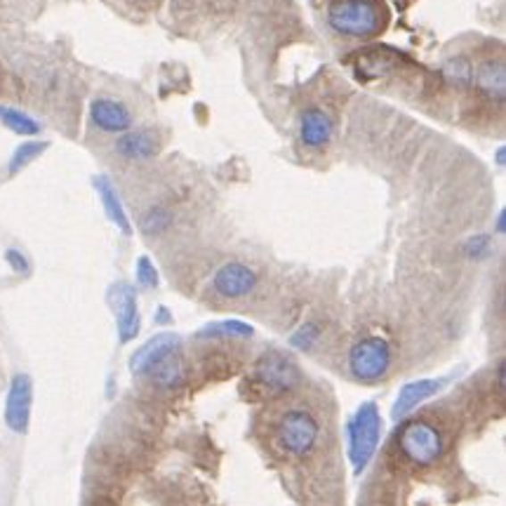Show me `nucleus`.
Returning a JSON list of instances; mask_svg holds the SVG:
<instances>
[{"label": "nucleus", "instance_id": "f257e3e1", "mask_svg": "<svg viewBox=\"0 0 506 506\" xmlns=\"http://www.w3.org/2000/svg\"><path fill=\"white\" fill-rule=\"evenodd\" d=\"M328 24L351 38H372L389 24L382 0H337L328 7Z\"/></svg>", "mask_w": 506, "mask_h": 506}, {"label": "nucleus", "instance_id": "f03ea898", "mask_svg": "<svg viewBox=\"0 0 506 506\" xmlns=\"http://www.w3.org/2000/svg\"><path fill=\"white\" fill-rule=\"evenodd\" d=\"M382 435V415L377 402L368 401L356 410V415L349 422V457L353 461L356 474H363V469L372 461Z\"/></svg>", "mask_w": 506, "mask_h": 506}, {"label": "nucleus", "instance_id": "7ed1b4c3", "mask_svg": "<svg viewBox=\"0 0 506 506\" xmlns=\"http://www.w3.org/2000/svg\"><path fill=\"white\" fill-rule=\"evenodd\" d=\"M398 445H401V452L417 467L434 464L443 452V438L438 428L422 419L402 427V431L398 434Z\"/></svg>", "mask_w": 506, "mask_h": 506}, {"label": "nucleus", "instance_id": "20e7f679", "mask_svg": "<svg viewBox=\"0 0 506 506\" xmlns=\"http://www.w3.org/2000/svg\"><path fill=\"white\" fill-rule=\"evenodd\" d=\"M391 349L382 337H365L349 353L351 375L361 382H377L389 372Z\"/></svg>", "mask_w": 506, "mask_h": 506}, {"label": "nucleus", "instance_id": "39448f33", "mask_svg": "<svg viewBox=\"0 0 506 506\" xmlns=\"http://www.w3.org/2000/svg\"><path fill=\"white\" fill-rule=\"evenodd\" d=\"M254 382L269 394H286L299 382V368L280 351H269L254 365Z\"/></svg>", "mask_w": 506, "mask_h": 506}, {"label": "nucleus", "instance_id": "423d86ee", "mask_svg": "<svg viewBox=\"0 0 506 506\" xmlns=\"http://www.w3.org/2000/svg\"><path fill=\"white\" fill-rule=\"evenodd\" d=\"M278 441L287 452L297 457L311 452L319 441V422L306 410H290L278 424Z\"/></svg>", "mask_w": 506, "mask_h": 506}, {"label": "nucleus", "instance_id": "0eeeda50", "mask_svg": "<svg viewBox=\"0 0 506 506\" xmlns=\"http://www.w3.org/2000/svg\"><path fill=\"white\" fill-rule=\"evenodd\" d=\"M31 402H33V382L31 377L20 372L12 377L10 391L5 401V424L14 434H27L31 422Z\"/></svg>", "mask_w": 506, "mask_h": 506}, {"label": "nucleus", "instance_id": "6e6552de", "mask_svg": "<svg viewBox=\"0 0 506 506\" xmlns=\"http://www.w3.org/2000/svg\"><path fill=\"white\" fill-rule=\"evenodd\" d=\"M109 304L116 313L118 337L123 344H128L139 335V309H137L135 290L128 283H113L109 287Z\"/></svg>", "mask_w": 506, "mask_h": 506}, {"label": "nucleus", "instance_id": "1a4fd4ad", "mask_svg": "<svg viewBox=\"0 0 506 506\" xmlns=\"http://www.w3.org/2000/svg\"><path fill=\"white\" fill-rule=\"evenodd\" d=\"M212 286L214 290H217V294H221V297H245V294L253 293L254 286H257V273L250 267H245V264L231 261V264H224L220 271L214 273Z\"/></svg>", "mask_w": 506, "mask_h": 506}, {"label": "nucleus", "instance_id": "9d476101", "mask_svg": "<svg viewBox=\"0 0 506 506\" xmlns=\"http://www.w3.org/2000/svg\"><path fill=\"white\" fill-rule=\"evenodd\" d=\"M177 349H179V337L177 335H172V332L156 335V337H151L146 344H142L132 353L130 370L135 375H149L153 365L161 363L162 358L177 353Z\"/></svg>", "mask_w": 506, "mask_h": 506}, {"label": "nucleus", "instance_id": "9b49d317", "mask_svg": "<svg viewBox=\"0 0 506 506\" xmlns=\"http://www.w3.org/2000/svg\"><path fill=\"white\" fill-rule=\"evenodd\" d=\"M90 118L99 130L113 132V135L128 132L132 125V113L128 111V106L116 102V99H106V97H99L92 102Z\"/></svg>", "mask_w": 506, "mask_h": 506}, {"label": "nucleus", "instance_id": "f8f14e48", "mask_svg": "<svg viewBox=\"0 0 506 506\" xmlns=\"http://www.w3.org/2000/svg\"><path fill=\"white\" fill-rule=\"evenodd\" d=\"M441 386L443 382H435V379H417V382L405 384V386L398 391V398L396 402H394V410H391L394 419H401V417H405L408 412H412L419 402H424L427 398L438 394Z\"/></svg>", "mask_w": 506, "mask_h": 506}, {"label": "nucleus", "instance_id": "ddd939ff", "mask_svg": "<svg viewBox=\"0 0 506 506\" xmlns=\"http://www.w3.org/2000/svg\"><path fill=\"white\" fill-rule=\"evenodd\" d=\"M299 137L306 146H323L332 137V118L323 109H309L299 120Z\"/></svg>", "mask_w": 506, "mask_h": 506}, {"label": "nucleus", "instance_id": "4468645a", "mask_svg": "<svg viewBox=\"0 0 506 506\" xmlns=\"http://www.w3.org/2000/svg\"><path fill=\"white\" fill-rule=\"evenodd\" d=\"M118 153L130 161H146L158 153V137L151 130H137L128 132L118 139L116 144Z\"/></svg>", "mask_w": 506, "mask_h": 506}, {"label": "nucleus", "instance_id": "2eb2a0df", "mask_svg": "<svg viewBox=\"0 0 506 506\" xmlns=\"http://www.w3.org/2000/svg\"><path fill=\"white\" fill-rule=\"evenodd\" d=\"M95 188H97L99 201H102V205H104L106 217H109V220L113 221V224H116V227L120 228L125 236H130L132 224H130V220H128V214H125L123 203H120V198H118L113 184H111L106 177H97V179H95Z\"/></svg>", "mask_w": 506, "mask_h": 506}, {"label": "nucleus", "instance_id": "dca6fc26", "mask_svg": "<svg viewBox=\"0 0 506 506\" xmlns=\"http://www.w3.org/2000/svg\"><path fill=\"white\" fill-rule=\"evenodd\" d=\"M476 85L480 90L485 92L487 97L493 99H504L506 90V71L502 62H494V59H487L483 64L476 69Z\"/></svg>", "mask_w": 506, "mask_h": 506}, {"label": "nucleus", "instance_id": "f3484780", "mask_svg": "<svg viewBox=\"0 0 506 506\" xmlns=\"http://www.w3.org/2000/svg\"><path fill=\"white\" fill-rule=\"evenodd\" d=\"M0 120H3V125H5V128H10L14 135L36 137L40 132V125L36 123L31 116H27L24 111L0 109Z\"/></svg>", "mask_w": 506, "mask_h": 506}, {"label": "nucleus", "instance_id": "a211bd4d", "mask_svg": "<svg viewBox=\"0 0 506 506\" xmlns=\"http://www.w3.org/2000/svg\"><path fill=\"white\" fill-rule=\"evenodd\" d=\"M253 325L243 323V320H220V323H210L205 330H201V337H253Z\"/></svg>", "mask_w": 506, "mask_h": 506}, {"label": "nucleus", "instance_id": "6ab92c4d", "mask_svg": "<svg viewBox=\"0 0 506 506\" xmlns=\"http://www.w3.org/2000/svg\"><path fill=\"white\" fill-rule=\"evenodd\" d=\"M43 151H47V142H24V144H20V146L14 149L12 158H10L7 172H10V175H17V172H21V170L27 168L29 162L36 161V158H38Z\"/></svg>", "mask_w": 506, "mask_h": 506}, {"label": "nucleus", "instance_id": "aec40b11", "mask_svg": "<svg viewBox=\"0 0 506 506\" xmlns=\"http://www.w3.org/2000/svg\"><path fill=\"white\" fill-rule=\"evenodd\" d=\"M175 356L177 353L162 358L161 363L153 365L149 370V375L153 377L158 384H162V386H175V384H179V379H182V365H179V361H177Z\"/></svg>", "mask_w": 506, "mask_h": 506}, {"label": "nucleus", "instance_id": "412c9836", "mask_svg": "<svg viewBox=\"0 0 506 506\" xmlns=\"http://www.w3.org/2000/svg\"><path fill=\"white\" fill-rule=\"evenodd\" d=\"M137 283L142 287H146V290H151V287H158V271L156 267H153V261L149 260V257H139L137 260Z\"/></svg>", "mask_w": 506, "mask_h": 506}, {"label": "nucleus", "instance_id": "4be33fe9", "mask_svg": "<svg viewBox=\"0 0 506 506\" xmlns=\"http://www.w3.org/2000/svg\"><path fill=\"white\" fill-rule=\"evenodd\" d=\"M319 337H320L319 325L309 323V325H304V328H302V330H299V332H294L293 346H297V349H302V351L311 349L313 342H316V339H319Z\"/></svg>", "mask_w": 506, "mask_h": 506}, {"label": "nucleus", "instance_id": "5701e85b", "mask_svg": "<svg viewBox=\"0 0 506 506\" xmlns=\"http://www.w3.org/2000/svg\"><path fill=\"white\" fill-rule=\"evenodd\" d=\"M168 221L170 217L162 210H153V212H149L142 220V228L146 234H161L162 228L168 227Z\"/></svg>", "mask_w": 506, "mask_h": 506}, {"label": "nucleus", "instance_id": "b1692460", "mask_svg": "<svg viewBox=\"0 0 506 506\" xmlns=\"http://www.w3.org/2000/svg\"><path fill=\"white\" fill-rule=\"evenodd\" d=\"M5 260H7V264H10V267H12L17 273L31 271V264H29V260L20 253V250H7Z\"/></svg>", "mask_w": 506, "mask_h": 506}, {"label": "nucleus", "instance_id": "393cba45", "mask_svg": "<svg viewBox=\"0 0 506 506\" xmlns=\"http://www.w3.org/2000/svg\"><path fill=\"white\" fill-rule=\"evenodd\" d=\"M490 247V238L487 236H474L467 240V254L469 257H483Z\"/></svg>", "mask_w": 506, "mask_h": 506}, {"label": "nucleus", "instance_id": "a878e982", "mask_svg": "<svg viewBox=\"0 0 506 506\" xmlns=\"http://www.w3.org/2000/svg\"><path fill=\"white\" fill-rule=\"evenodd\" d=\"M448 71L452 73V79L460 80V83H467V80L471 79V66H469L467 62H452V64H448Z\"/></svg>", "mask_w": 506, "mask_h": 506}, {"label": "nucleus", "instance_id": "bb28decb", "mask_svg": "<svg viewBox=\"0 0 506 506\" xmlns=\"http://www.w3.org/2000/svg\"><path fill=\"white\" fill-rule=\"evenodd\" d=\"M506 228V214L500 212V220H497V234H504Z\"/></svg>", "mask_w": 506, "mask_h": 506}]
</instances>
